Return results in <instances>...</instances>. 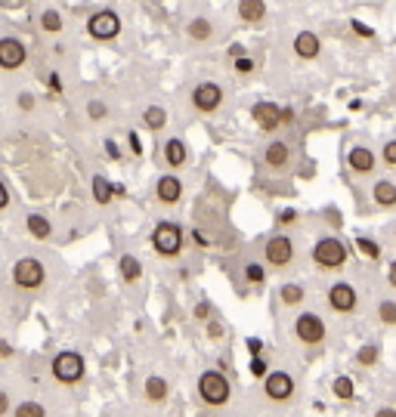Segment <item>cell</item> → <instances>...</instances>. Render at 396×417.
Here are the masks:
<instances>
[{
  "label": "cell",
  "mask_w": 396,
  "mask_h": 417,
  "mask_svg": "<svg viewBox=\"0 0 396 417\" xmlns=\"http://www.w3.org/2000/svg\"><path fill=\"white\" fill-rule=\"evenodd\" d=\"M294 219H298V210H291V207H288V210H282V214H279V223H282V226H291Z\"/></svg>",
  "instance_id": "obj_40"
},
{
  "label": "cell",
  "mask_w": 396,
  "mask_h": 417,
  "mask_svg": "<svg viewBox=\"0 0 396 417\" xmlns=\"http://www.w3.org/2000/svg\"><path fill=\"white\" fill-rule=\"evenodd\" d=\"M146 399L149 402H155V405H162L164 399H167V380L164 377H158V374H152V377H146Z\"/></svg>",
  "instance_id": "obj_23"
},
{
  "label": "cell",
  "mask_w": 396,
  "mask_h": 417,
  "mask_svg": "<svg viewBox=\"0 0 396 417\" xmlns=\"http://www.w3.org/2000/svg\"><path fill=\"white\" fill-rule=\"evenodd\" d=\"M384 161H387V167H396V139H390L384 146Z\"/></svg>",
  "instance_id": "obj_37"
},
{
  "label": "cell",
  "mask_w": 396,
  "mask_h": 417,
  "mask_svg": "<svg viewBox=\"0 0 396 417\" xmlns=\"http://www.w3.org/2000/svg\"><path fill=\"white\" fill-rule=\"evenodd\" d=\"M279 297H282V303H285V306H300L307 294H303V287H300V285L288 282V285H282V287H279Z\"/></svg>",
  "instance_id": "obj_26"
},
{
  "label": "cell",
  "mask_w": 396,
  "mask_h": 417,
  "mask_svg": "<svg viewBox=\"0 0 396 417\" xmlns=\"http://www.w3.org/2000/svg\"><path fill=\"white\" fill-rule=\"evenodd\" d=\"M359 297H356V287L347 285V282H338L328 287V306H332L334 312H341V316H350L353 309H356Z\"/></svg>",
  "instance_id": "obj_12"
},
{
  "label": "cell",
  "mask_w": 396,
  "mask_h": 417,
  "mask_svg": "<svg viewBox=\"0 0 396 417\" xmlns=\"http://www.w3.org/2000/svg\"><path fill=\"white\" fill-rule=\"evenodd\" d=\"M347 253H350V248L341 241V238H319L316 241V248H313V263L319 269H341L344 263H347Z\"/></svg>",
  "instance_id": "obj_5"
},
{
  "label": "cell",
  "mask_w": 396,
  "mask_h": 417,
  "mask_svg": "<svg viewBox=\"0 0 396 417\" xmlns=\"http://www.w3.org/2000/svg\"><path fill=\"white\" fill-rule=\"evenodd\" d=\"M248 353L251 355H260V353H264V343H260L257 337H248Z\"/></svg>",
  "instance_id": "obj_41"
},
{
  "label": "cell",
  "mask_w": 396,
  "mask_h": 417,
  "mask_svg": "<svg viewBox=\"0 0 396 417\" xmlns=\"http://www.w3.org/2000/svg\"><path fill=\"white\" fill-rule=\"evenodd\" d=\"M356 248H359L362 257H368V260H378V257H381V244L372 241V238H356Z\"/></svg>",
  "instance_id": "obj_31"
},
{
  "label": "cell",
  "mask_w": 396,
  "mask_h": 417,
  "mask_svg": "<svg viewBox=\"0 0 396 417\" xmlns=\"http://www.w3.org/2000/svg\"><path fill=\"white\" fill-rule=\"evenodd\" d=\"M264 266H260V263H248L245 266V282L248 285H264Z\"/></svg>",
  "instance_id": "obj_33"
},
{
  "label": "cell",
  "mask_w": 396,
  "mask_h": 417,
  "mask_svg": "<svg viewBox=\"0 0 396 417\" xmlns=\"http://www.w3.org/2000/svg\"><path fill=\"white\" fill-rule=\"evenodd\" d=\"M332 393L338 396L341 402H350V399H353V393H356V387H353V380H350V377H344V374H341V377H334V384H332Z\"/></svg>",
  "instance_id": "obj_27"
},
{
  "label": "cell",
  "mask_w": 396,
  "mask_h": 417,
  "mask_svg": "<svg viewBox=\"0 0 396 417\" xmlns=\"http://www.w3.org/2000/svg\"><path fill=\"white\" fill-rule=\"evenodd\" d=\"M183 244H186V235H183L180 223H171V219H162V223L155 226V232H152V248H155L158 257H180L183 253Z\"/></svg>",
  "instance_id": "obj_1"
},
{
  "label": "cell",
  "mask_w": 396,
  "mask_h": 417,
  "mask_svg": "<svg viewBox=\"0 0 396 417\" xmlns=\"http://www.w3.org/2000/svg\"><path fill=\"white\" fill-rule=\"evenodd\" d=\"M44 278H47V269H44V263L35 257H22L13 266V282H16V287H22V291H38V287L44 285Z\"/></svg>",
  "instance_id": "obj_6"
},
{
  "label": "cell",
  "mask_w": 396,
  "mask_h": 417,
  "mask_svg": "<svg viewBox=\"0 0 396 417\" xmlns=\"http://www.w3.org/2000/svg\"><path fill=\"white\" fill-rule=\"evenodd\" d=\"M118 272H121L124 282L133 285V282H140V275H142V263L137 257H130V253H124V257L118 260Z\"/></svg>",
  "instance_id": "obj_21"
},
{
  "label": "cell",
  "mask_w": 396,
  "mask_h": 417,
  "mask_svg": "<svg viewBox=\"0 0 396 417\" xmlns=\"http://www.w3.org/2000/svg\"><path fill=\"white\" fill-rule=\"evenodd\" d=\"M0 346H4V350H0V355H4V359H10V355H13V346H10V343H0Z\"/></svg>",
  "instance_id": "obj_47"
},
{
  "label": "cell",
  "mask_w": 396,
  "mask_h": 417,
  "mask_svg": "<svg viewBox=\"0 0 396 417\" xmlns=\"http://www.w3.org/2000/svg\"><path fill=\"white\" fill-rule=\"evenodd\" d=\"M50 371H53V377L59 380V384L65 387H74L84 380V371H87V365H84V355L74 353V350H62L53 359V365H50Z\"/></svg>",
  "instance_id": "obj_3"
},
{
  "label": "cell",
  "mask_w": 396,
  "mask_h": 417,
  "mask_svg": "<svg viewBox=\"0 0 396 417\" xmlns=\"http://www.w3.org/2000/svg\"><path fill=\"white\" fill-rule=\"evenodd\" d=\"M387 285H390L393 291H396V260L390 263V269H387Z\"/></svg>",
  "instance_id": "obj_42"
},
{
  "label": "cell",
  "mask_w": 396,
  "mask_h": 417,
  "mask_svg": "<svg viewBox=\"0 0 396 417\" xmlns=\"http://www.w3.org/2000/svg\"><path fill=\"white\" fill-rule=\"evenodd\" d=\"M210 31H214V28H210L208 19H192V22H189V38H192V40H208Z\"/></svg>",
  "instance_id": "obj_30"
},
{
  "label": "cell",
  "mask_w": 396,
  "mask_h": 417,
  "mask_svg": "<svg viewBox=\"0 0 396 417\" xmlns=\"http://www.w3.org/2000/svg\"><path fill=\"white\" fill-rule=\"evenodd\" d=\"M164 161H167V167H183L189 161V149H186V142L183 139H167L164 142Z\"/></svg>",
  "instance_id": "obj_19"
},
{
  "label": "cell",
  "mask_w": 396,
  "mask_h": 417,
  "mask_svg": "<svg viewBox=\"0 0 396 417\" xmlns=\"http://www.w3.org/2000/svg\"><path fill=\"white\" fill-rule=\"evenodd\" d=\"M0 207H10V189H6V185L0 189Z\"/></svg>",
  "instance_id": "obj_44"
},
{
  "label": "cell",
  "mask_w": 396,
  "mask_h": 417,
  "mask_svg": "<svg viewBox=\"0 0 396 417\" xmlns=\"http://www.w3.org/2000/svg\"><path fill=\"white\" fill-rule=\"evenodd\" d=\"M40 28L50 31V34H59L62 31V16H59L56 10H44L40 13Z\"/></svg>",
  "instance_id": "obj_28"
},
{
  "label": "cell",
  "mask_w": 396,
  "mask_h": 417,
  "mask_svg": "<svg viewBox=\"0 0 396 417\" xmlns=\"http://www.w3.org/2000/svg\"><path fill=\"white\" fill-rule=\"evenodd\" d=\"M6 411H10V396L4 393V396H0V417H4Z\"/></svg>",
  "instance_id": "obj_45"
},
{
  "label": "cell",
  "mask_w": 396,
  "mask_h": 417,
  "mask_svg": "<svg viewBox=\"0 0 396 417\" xmlns=\"http://www.w3.org/2000/svg\"><path fill=\"white\" fill-rule=\"evenodd\" d=\"M235 72H239V74H251V72H254V62L245 59V56H239V59H235Z\"/></svg>",
  "instance_id": "obj_38"
},
{
  "label": "cell",
  "mask_w": 396,
  "mask_h": 417,
  "mask_svg": "<svg viewBox=\"0 0 396 417\" xmlns=\"http://www.w3.org/2000/svg\"><path fill=\"white\" fill-rule=\"evenodd\" d=\"M87 115H90V121H103V118L108 115V108H106V102H99V99H94L87 105Z\"/></svg>",
  "instance_id": "obj_35"
},
{
  "label": "cell",
  "mask_w": 396,
  "mask_h": 417,
  "mask_svg": "<svg viewBox=\"0 0 396 417\" xmlns=\"http://www.w3.org/2000/svg\"><path fill=\"white\" fill-rule=\"evenodd\" d=\"M239 19L248 25H257L266 19V4L264 0H239Z\"/></svg>",
  "instance_id": "obj_18"
},
{
  "label": "cell",
  "mask_w": 396,
  "mask_h": 417,
  "mask_svg": "<svg viewBox=\"0 0 396 417\" xmlns=\"http://www.w3.org/2000/svg\"><path fill=\"white\" fill-rule=\"evenodd\" d=\"M264 393L269 402H288V399L294 396V380L291 374L285 371H269L266 380H264Z\"/></svg>",
  "instance_id": "obj_11"
},
{
  "label": "cell",
  "mask_w": 396,
  "mask_h": 417,
  "mask_svg": "<svg viewBox=\"0 0 396 417\" xmlns=\"http://www.w3.org/2000/svg\"><path fill=\"white\" fill-rule=\"evenodd\" d=\"M208 334H210V337H220L223 331H220V325H210V328H208Z\"/></svg>",
  "instance_id": "obj_48"
},
{
  "label": "cell",
  "mask_w": 396,
  "mask_h": 417,
  "mask_svg": "<svg viewBox=\"0 0 396 417\" xmlns=\"http://www.w3.org/2000/svg\"><path fill=\"white\" fill-rule=\"evenodd\" d=\"M90 189H94V201H96V204H108V201L115 198V185L108 183L106 176H94Z\"/></svg>",
  "instance_id": "obj_24"
},
{
  "label": "cell",
  "mask_w": 396,
  "mask_h": 417,
  "mask_svg": "<svg viewBox=\"0 0 396 417\" xmlns=\"http://www.w3.org/2000/svg\"><path fill=\"white\" fill-rule=\"evenodd\" d=\"M220 105H223V87L220 84H214V81L196 84V90H192V108H196L198 115H210Z\"/></svg>",
  "instance_id": "obj_8"
},
{
  "label": "cell",
  "mask_w": 396,
  "mask_h": 417,
  "mask_svg": "<svg viewBox=\"0 0 396 417\" xmlns=\"http://www.w3.org/2000/svg\"><path fill=\"white\" fill-rule=\"evenodd\" d=\"M230 396H232V387L220 371H205L198 377V399L208 408H223L230 402Z\"/></svg>",
  "instance_id": "obj_2"
},
{
  "label": "cell",
  "mask_w": 396,
  "mask_h": 417,
  "mask_svg": "<svg viewBox=\"0 0 396 417\" xmlns=\"http://www.w3.org/2000/svg\"><path fill=\"white\" fill-rule=\"evenodd\" d=\"M25 229H28L31 238H38V241H44V238L53 235V223H50L47 217H40V214H31L28 219H25Z\"/></svg>",
  "instance_id": "obj_22"
},
{
  "label": "cell",
  "mask_w": 396,
  "mask_h": 417,
  "mask_svg": "<svg viewBox=\"0 0 396 417\" xmlns=\"http://www.w3.org/2000/svg\"><path fill=\"white\" fill-rule=\"evenodd\" d=\"M294 334H298V340L303 346H319L325 340V321L316 316V312H303V316H298V321H294Z\"/></svg>",
  "instance_id": "obj_9"
},
{
  "label": "cell",
  "mask_w": 396,
  "mask_h": 417,
  "mask_svg": "<svg viewBox=\"0 0 396 417\" xmlns=\"http://www.w3.org/2000/svg\"><path fill=\"white\" fill-rule=\"evenodd\" d=\"M347 167L353 170V173H359V176L375 173V155H372V149L353 146V149L347 152Z\"/></svg>",
  "instance_id": "obj_15"
},
{
  "label": "cell",
  "mask_w": 396,
  "mask_h": 417,
  "mask_svg": "<svg viewBox=\"0 0 396 417\" xmlns=\"http://www.w3.org/2000/svg\"><path fill=\"white\" fill-rule=\"evenodd\" d=\"M372 198H375L378 207H384V210L396 207V183H390V180H378L375 189H372Z\"/></svg>",
  "instance_id": "obj_20"
},
{
  "label": "cell",
  "mask_w": 396,
  "mask_h": 417,
  "mask_svg": "<svg viewBox=\"0 0 396 417\" xmlns=\"http://www.w3.org/2000/svg\"><path fill=\"white\" fill-rule=\"evenodd\" d=\"M155 198L162 201V204H176L183 198V183H180V176H174V173H164L162 180L155 183Z\"/></svg>",
  "instance_id": "obj_16"
},
{
  "label": "cell",
  "mask_w": 396,
  "mask_h": 417,
  "mask_svg": "<svg viewBox=\"0 0 396 417\" xmlns=\"http://www.w3.org/2000/svg\"><path fill=\"white\" fill-rule=\"evenodd\" d=\"M251 374H254L257 380H266V374H269V368H266V362L260 359V355H254V362H251V368H248Z\"/></svg>",
  "instance_id": "obj_36"
},
{
  "label": "cell",
  "mask_w": 396,
  "mask_h": 417,
  "mask_svg": "<svg viewBox=\"0 0 396 417\" xmlns=\"http://www.w3.org/2000/svg\"><path fill=\"white\" fill-rule=\"evenodd\" d=\"M13 417H47V411L40 402H22L13 408Z\"/></svg>",
  "instance_id": "obj_29"
},
{
  "label": "cell",
  "mask_w": 396,
  "mask_h": 417,
  "mask_svg": "<svg viewBox=\"0 0 396 417\" xmlns=\"http://www.w3.org/2000/svg\"><path fill=\"white\" fill-rule=\"evenodd\" d=\"M353 31L356 34H362V38H372V28H366L362 22H353Z\"/></svg>",
  "instance_id": "obj_43"
},
{
  "label": "cell",
  "mask_w": 396,
  "mask_h": 417,
  "mask_svg": "<svg viewBox=\"0 0 396 417\" xmlns=\"http://www.w3.org/2000/svg\"><path fill=\"white\" fill-rule=\"evenodd\" d=\"M264 161H266V167L282 170V167H288V161H291V149L285 146L282 139H273V142H269V146L264 149Z\"/></svg>",
  "instance_id": "obj_17"
},
{
  "label": "cell",
  "mask_w": 396,
  "mask_h": 417,
  "mask_svg": "<svg viewBox=\"0 0 396 417\" xmlns=\"http://www.w3.org/2000/svg\"><path fill=\"white\" fill-rule=\"evenodd\" d=\"M264 257H266L269 266L285 269L294 260V241H291L288 235H273L266 241V248H264Z\"/></svg>",
  "instance_id": "obj_10"
},
{
  "label": "cell",
  "mask_w": 396,
  "mask_h": 417,
  "mask_svg": "<svg viewBox=\"0 0 396 417\" xmlns=\"http://www.w3.org/2000/svg\"><path fill=\"white\" fill-rule=\"evenodd\" d=\"M291 47H294V56H300V59H316L322 53V40H319L316 31H298Z\"/></svg>",
  "instance_id": "obj_14"
},
{
  "label": "cell",
  "mask_w": 396,
  "mask_h": 417,
  "mask_svg": "<svg viewBox=\"0 0 396 417\" xmlns=\"http://www.w3.org/2000/svg\"><path fill=\"white\" fill-rule=\"evenodd\" d=\"M356 362L359 365H375L378 362V343H366L362 350L356 353Z\"/></svg>",
  "instance_id": "obj_34"
},
{
  "label": "cell",
  "mask_w": 396,
  "mask_h": 417,
  "mask_svg": "<svg viewBox=\"0 0 396 417\" xmlns=\"http://www.w3.org/2000/svg\"><path fill=\"white\" fill-rule=\"evenodd\" d=\"M87 34L99 44H106V40H115L118 34H121V16L115 10H99L87 19Z\"/></svg>",
  "instance_id": "obj_7"
},
{
  "label": "cell",
  "mask_w": 396,
  "mask_h": 417,
  "mask_svg": "<svg viewBox=\"0 0 396 417\" xmlns=\"http://www.w3.org/2000/svg\"><path fill=\"white\" fill-rule=\"evenodd\" d=\"M142 124H146L149 130H162V127L167 124V112L162 105H149L146 112H142Z\"/></svg>",
  "instance_id": "obj_25"
},
{
  "label": "cell",
  "mask_w": 396,
  "mask_h": 417,
  "mask_svg": "<svg viewBox=\"0 0 396 417\" xmlns=\"http://www.w3.org/2000/svg\"><path fill=\"white\" fill-rule=\"evenodd\" d=\"M378 319L384 321V325H396V303L393 300H384L378 306Z\"/></svg>",
  "instance_id": "obj_32"
},
{
  "label": "cell",
  "mask_w": 396,
  "mask_h": 417,
  "mask_svg": "<svg viewBox=\"0 0 396 417\" xmlns=\"http://www.w3.org/2000/svg\"><path fill=\"white\" fill-rule=\"evenodd\" d=\"M25 59H28V50H25L19 38L0 40V68H4V72H16L19 65H25Z\"/></svg>",
  "instance_id": "obj_13"
},
{
  "label": "cell",
  "mask_w": 396,
  "mask_h": 417,
  "mask_svg": "<svg viewBox=\"0 0 396 417\" xmlns=\"http://www.w3.org/2000/svg\"><path fill=\"white\" fill-rule=\"evenodd\" d=\"M375 417H396V408H381Z\"/></svg>",
  "instance_id": "obj_46"
},
{
  "label": "cell",
  "mask_w": 396,
  "mask_h": 417,
  "mask_svg": "<svg viewBox=\"0 0 396 417\" xmlns=\"http://www.w3.org/2000/svg\"><path fill=\"white\" fill-rule=\"evenodd\" d=\"M19 108L22 112H31V108H35V96H31V93H19Z\"/></svg>",
  "instance_id": "obj_39"
},
{
  "label": "cell",
  "mask_w": 396,
  "mask_h": 417,
  "mask_svg": "<svg viewBox=\"0 0 396 417\" xmlns=\"http://www.w3.org/2000/svg\"><path fill=\"white\" fill-rule=\"evenodd\" d=\"M251 118H254V124L264 133H273V130H279V127L291 124L294 115H291V108H279L273 99H260L251 105Z\"/></svg>",
  "instance_id": "obj_4"
}]
</instances>
